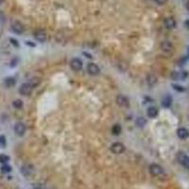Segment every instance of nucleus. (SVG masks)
I'll return each instance as SVG.
<instances>
[{"label":"nucleus","mask_w":189,"mask_h":189,"mask_svg":"<svg viewBox=\"0 0 189 189\" xmlns=\"http://www.w3.org/2000/svg\"><path fill=\"white\" fill-rule=\"evenodd\" d=\"M33 85L31 84L30 82H26V83H23L22 85L20 86L19 88V93L22 95V96H29L31 92H32V89H33Z\"/></svg>","instance_id":"1"},{"label":"nucleus","mask_w":189,"mask_h":189,"mask_svg":"<svg viewBox=\"0 0 189 189\" xmlns=\"http://www.w3.org/2000/svg\"><path fill=\"white\" fill-rule=\"evenodd\" d=\"M150 172L151 175H153V176L159 177V176H162V175L164 174V169L159 165L152 164L150 166Z\"/></svg>","instance_id":"2"},{"label":"nucleus","mask_w":189,"mask_h":189,"mask_svg":"<svg viewBox=\"0 0 189 189\" xmlns=\"http://www.w3.org/2000/svg\"><path fill=\"white\" fill-rule=\"evenodd\" d=\"M160 46H161L162 51L166 54H171L174 51V46H173L171 42H169V41H166V40L163 41L162 43H161Z\"/></svg>","instance_id":"3"},{"label":"nucleus","mask_w":189,"mask_h":189,"mask_svg":"<svg viewBox=\"0 0 189 189\" xmlns=\"http://www.w3.org/2000/svg\"><path fill=\"white\" fill-rule=\"evenodd\" d=\"M111 151L114 154H121L125 151V146L122 143L115 142L111 146Z\"/></svg>","instance_id":"4"},{"label":"nucleus","mask_w":189,"mask_h":189,"mask_svg":"<svg viewBox=\"0 0 189 189\" xmlns=\"http://www.w3.org/2000/svg\"><path fill=\"white\" fill-rule=\"evenodd\" d=\"M82 66H83V64H82L81 60L79 58H74L71 60V61H70V67L76 72L80 71V70L82 69Z\"/></svg>","instance_id":"5"},{"label":"nucleus","mask_w":189,"mask_h":189,"mask_svg":"<svg viewBox=\"0 0 189 189\" xmlns=\"http://www.w3.org/2000/svg\"><path fill=\"white\" fill-rule=\"evenodd\" d=\"M116 103L121 108H128L130 106V100L128 99L127 96L123 95H119L116 96Z\"/></svg>","instance_id":"6"},{"label":"nucleus","mask_w":189,"mask_h":189,"mask_svg":"<svg viewBox=\"0 0 189 189\" xmlns=\"http://www.w3.org/2000/svg\"><path fill=\"white\" fill-rule=\"evenodd\" d=\"M177 159L179 161V163L184 165L186 169H189V157L184 152H179L177 155Z\"/></svg>","instance_id":"7"},{"label":"nucleus","mask_w":189,"mask_h":189,"mask_svg":"<svg viewBox=\"0 0 189 189\" xmlns=\"http://www.w3.org/2000/svg\"><path fill=\"white\" fill-rule=\"evenodd\" d=\"M87 72L92 76H96L100 73V69L97 65L94 64V62H90L87 65Z\"/></svg>","instance_id":"8"},{"label":"nucleus","mask_w":189,"mask_h":189,"mask_svg":"<svg viewBox=\"0 0 189 189\" xmlns=\"http://www.w3.org/2000/svg\"><path fill=\"white\" fill-rule=\"evenodd\" d=\"M14 132L18 136H23L26 134V126L21 122L16 123L14 126Z\"/></svg>","instance_id":"9"},{"label":"nucleus","mask_w":189,"mask_h":189,"mask_svg":"<svg viewBox=\"0 0 189 189\" xmlns=\"http://www.w3.org/2000/svg\"><path fill=\"white\" fill-rule=\"evenodd\" d=\"M11 30L13 32H15L17 34H22L24 32V26L21 24L18 21H14L11 24Z\"/></svg>","instance_id":"10"},{"label":"nucleus","mask_w":189,"mask_h":189,"mask_svg":"<svg viewBox=\"0 0 189 189\" xmlns=\"http://www.w3.org/2000/svg\"><path fill=\"white\" fill-rule=\"evenodd\" d=\"M187 76H188V74L186 71H181V72L174 71L171 74V78L175 80H184Z\"/></svg>","instance_id":"11"},{"label":"nucleus","mask_w":189,"mask_h":189,"mask_svg":"<svg viewBox=\"0 0 189 189\" xmlns=\"http://www.w3.org/2000/svg\"><path fill=\"white\" fill-rule=\"evenodd\" d=\"M164 25H165V27H166V29L173 30V29H175V27H176L177 23H176V21H175L172 17H167L164 21Z\"/></svg>","instance_id":"12"},{"label":"nucleus","mask_w":189,"mask_h":189,"mask_svg":"<svg viewBox=\"0 0 189 189\" xmlns=\"http://www.w3.org/2000/svg\"><path fill=\"white\" fill-rule=\"evenodd\" d=\"M34 37L35 39H36L38 42H41V43H44V42H46V34L44 30H39L37 31H35L34 33Z\"/></svg>","instance_id":"13"},{"label":"nucleus","mask_w":189,"mask_h":189,"mask_svg":"<svg viewBox=\"0 0 189 189\" xmlns=\"http://www.w3.org/2000/svg\"><path fill=\"white\" fill-rule=\"evenodd\" d=\"M177 135L180 139H186L189 136V131L185 128H179L177 130Z\"/></svg>","instance_id":"14"},{"label":"nucleus","mask_w":189,"mask_h":189,"mask_svg":"<svg viewBox=\"0 0 189 189\" xmlns=\"http://www.w3.org/2000/svg\"><path fill=\"white\" fill-rule=\"evenodd\" d=\"M21 172L24 176H30V175L33 172V166L30 165H24L21 169Z\"/></svg>","instance_id":"15"},{"label":"nucleus","mask_w":189,"mask_h":189,"mask_svg":"<svg viewBox=\"0 0 189 189\" xmlns=\"http://www.w3.org/2000/svg\"><path fill=\"white\" fill-rule=\"evenodd\" d=\"M172 104V97L170 95H165L162 99V105L165 108H169Z\"/></svg>","instance_id":"16"},{"label":"nucleus","mask_w":189,"mask_h":189,"mask_svg":"<svg viewBox=\"0 0 189 189\" xmlns=\"http://www.w3.org/2000/svg\"><path fill=\"white\" fill-rule=\"evenodd\" d=\"M15 83H16V80H15L14 78H13V77H9V78H6L5 80H4L5 86L8 87V88H11L12 86H14Z\"/></svg>","instance_id":"17"},{"label":"nucleus","mask_w":189,"mask_h":189,"mask_svg":"<svg viewBox=\"0 0 189 189\" xmlns=\"http://www.w3.org/2000/svg\"><path fill=\"white\" fill-rule=\"evenodd\" d=\"M146 115L150 118H155L158 115V110L155 107H150L146 111Z\"/></svg>","instance_id":"18"},{"label":"nucleus","mask_w":189,"mask_h":189,"mask_svg":"<svg viewBox=\"0 0 189 189\" xmlns=\"http://www.w3.org/2000/svg\"><path fill=\"white\" fill-rule=\"evenodd\" d=\"M146 82H148V84L150 86L154 85L155 83L157 82L156 76L154 74H150V75H148V77H146Z\"/></svg>","instance_id":"19"},{"label":"nucleus","mask_w":189,"mask_h":189,"mask_svg":"<svg viewBox=\"0 0 189 189\" xmlns=\"http://www.w3.org/2000/svg\"><path fill=\"white\" fill-rule=\"evenodd\" d=\"M122 129H121V126L119 124H115L113 126V128H112V132H113V134L115 135H118L120 134Z\"/></svg>","instance_id":"20"},{"label":"nucleus","mask_w":189,"mask_h":189,"mask_svg":"<svg viewBox=\"0 0 189 189\" xmlns=\"http://www.w3.org/2000/svg\"><path fill=\"white\" fill-rule=\"evenodd\" d=\"M146 124V121L144 117H138L137 119H136V126L137 127H140V128H143L144 126Z\"/></svg>","instance_id":"21"},{"label":"nucleus","mask_w":189,"mask_h":189,"mask_svg":"<svg viewBox=\"0 0 189 189\" xmlns=\"http://www.w3.org/2000/svg\"><path fill=\"white\" fill-rule=\"evenodd\" d=\"M12 106L14 107L15 109H21L23 107V101L21 99H15L14 101L12 102Z\"/></svg>","instance_id":"22"},{"label":"nucleus","mask_w":189,"mask_h":189,"mask_svg":"<svg viewBox=\"0 0 189 189\" xmlns=\"http://www.w3.org/2000/svg\"><path fill=\"white\" fill-rule=\"evenodd\" d=\"M11 171V165L5 164V165H3L1 166V172H2V173L7 174V173H10Z\"/></svg>","instance_id":"23"},{"label":"nucleus","mask_w":189,"mask_h":189,"mask_svg":"<svg viewBox=\"0 0 189 189\" xmlns=\"http://www.w3.org/2000/svg\"><path fill=\"white\" fill-rule=\"evenodd\" d=\"M10 161V157L6 154H0V164L5 165Z\"/></svg>","instance_id":"24"},{"label":"nucleus","mask_w":189,"mask_h":189,"mask_svg":"<svg viewBox=\"0 0 189 189\" xmlns=\"http://www.w3.org/2000/svg\"><path fill=\"white\" fill-rule=\"evenodd\" d=\"M6 143H7L6 137L4 135H0V146H1V148H5Z\"/></svg>","instance_id":"25"},{"label":"nucleus","mask_w":189,"mask_h":189,"mask_svg":"<svg viewBox=\"0 0 189 189\" xmlns=\"http://www.w3.org/2000/svg\"><path fill=\"white\" fill-rule=\"evenodd\" d=\"M173 88H174V90L178 91V92H184V88L183 86H181V85H175L174 84Z\"/></svg>","instance_id":"26"},{"label":"nucleus","mask_w":189,"mask_h":189,"mask_svg":"<svg viewBox=\"0 0 189 189\" xmlns=\"http://www.w3.org/2000/svg\"><path fill=\"white\" fill-rule=\"evenodd\" d=\"M154 1H155L158 5L163 6V5H165V4L167 2V0H154Z\"/></svg>","instance_id":"27"},{"label":"nucleus","mask_w":189,"mask_h":189,"mask_svg":"<svg viewBox=\"0 0 189 189\" xmlns=\"http://www.w3.org/2000/svg\"><path fill=\"white\" fill-rule=\"evenodd\" d=\"M11 44H13V45H14L15 46H19V44H18V42L16 41V40H14V39H11Z\"/></svg>","instance_id":"28"},{"label":"nucleus","mask_w":189,"mask_h":189,"mask_svg":"<svg viewBox=\"0 0 189 189\" xmlns=\"http://www.w3.org/2000/svg\"><path fill=\"white\" fill-rule=\"evenodd\" d=\"M184 25H185V27H187V29L189 30V20H186V21H185V23H184Z\"/></svg>","instance_id":"29"},{"label":"nucleus","mask_w":189,"mask_h":189,"mask_svg":"<svg viewBox=\"0 0 189 189\" xmlns=\"http://www.w3.org/2000/svg\"><path fill=\"white\" fill-rule=\"evenodd\" d=\"M186 9L189 11V0H188V1H187V3H186Z\"/></svg>","instance_id":"30"},{"label":"nucleus","mask_w":189,"mask_h":189,"mask_svg":"<svg viewBox=\"0 0 189 189\" xmlns=\"http://www.w3.org/2000/svg\"><path fill=\"white\" fill-rule=\"evenodd\" d=\"M187 57L189 58V47H188V49H187Z\"/></svg>","instance_id":"31"},{"label":"nucleus","mask_w":189,"mask_h":189,"mask_svg":"<svg viewBox=\"0 0 189 189\" xmlns=\"http://www.w3.org/2000/svg\"><path fill=\"white\" fill-rule=\"evenodd\" d=\"M3 1H4V0H0V5H1V4L3 3Z\"/></svg>","instance_id":"32"},{"label":"nucleus","mask_w":189,"mask_h":189,"mask_svg":"<svg viewBox=\"0 0 189 189\" xmlns=\"http://www.w3.org/2000/svg\"><path fill=\"white\" fill-rule=\"evenodd\" d=\"M35 189H40V188H35Z\"/></svg>","instance_id":"33"}]
</instances>
